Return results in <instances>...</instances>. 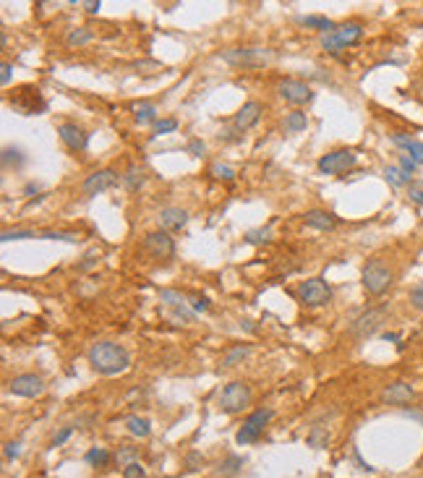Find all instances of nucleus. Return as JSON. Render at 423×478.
Returning a JSON list of instances; mask_svg holds the SVG:
<instances>
[{"mask_svg":"<svg viewBox=\"0 0 423 478\" xmlns=\"http://www.w3.org/2000/svg\"><path fill=\"white\" fill-rule=\"evenodd\" d=\"M141 246H144V251H147L152 259L168 261L175 256V240L170 238V233H165V230H152V233H147L144 240H141Z\"/></svg>","mask_w":423,"mask_h":478,"instance_id":"obj_7","label":"nucleus"},{"mask_svg":"<svg viewBox=\"0 0 423 478\" xmlns=\"http://www.w3.org/2000/svg\"><path fill=\"white\" fill-rule=\"evenodd\" d=\"M159 300L162 303H168V306H186V300H183V296L180 293H175V290H159Z\"/></svg>","mask_w":423,"mask_h":478,"instance_id":"obj_35","label":"nucleus"},{"mask_svg":"<svg viewBox=\"0 0 423 478\" xmlns=\"http://www.w3.org/2000/svg\"><path fill=\"white\" fill-rule=\"evenodd\" d=\"M241 470H243V458L230 455V458H225L215 468V478H233V476H238Z\"/></svg>","mask_w":423,"mask_h":478,"instance_id":"obj_20","label":"nucleus"},{"mask_svg":"<svg viewBox=\"0 0 423 478\" xmlns=\"http://www.w3.org/2000/svg\"><path fill=\"white\" fill-rule=\"evenodd\" d=\"M99 8H102V3H99V0H87V3H84V10H87V13H92V16H94Z\"/></svg>","mask_w":423,"mask_h":478,"instance_id":"obj_49","label":"nucleus"},{"mask_svg":"<svg viewBox=\"0 0 423 478\" xmlns=\"http://www.w3.org/2000/svg\"><path fill=\"white\" fill-rule=\"evenodd\" d=\"M272 238V230L269 228H254L246 233V243H266V240Z\"/></svg>","mask_w":423,"mask_h":478,"instance_id":"obj_32","label":"nucleus"},{"mask_svg":"<svg viewBox=\"0 0 423 478\" xmlns=\"http://www.w3.org/2000/svg\"><path fill=\"white\" fill-rule=\"evenodd\" d=\"M84 460H87L92 468H105L110 460H113V455H110L105 447H92L87 455H84Z\"/></svg>","mask_w":423,"mask_h":478,"instance_id":"obj_26","label":"nucleus"},{"mask_svg":"<svg viewBox=\"0 0 423 478\" xmlns=\"http://www.w3.org/2000/svg\"><path fill=\"white\" fill-rule=\"evenodd\" d=\"M8 389L19 398H40L45 392V382L37 374H19L8 382Z\"/></svg>","mask_w":423,"mask_h":478,"instance_id":"obj_14","label":"nucleus"},{"mask_svg":"<svg viewBox=\"0 0 423 478\" xmlns=\"http://www.w3.org/2000/svg\"><path fill=\"white\" fill-rule=\"evenodd\" d=\"M410 141H413V136H408V133H394L392 136V144L394 147H400V150H405Z\"/></svg>","mask_w":423,"mask_h":478,"instance_id":"obj_47","label":"nucleus"},{"mask_svg":"<svg viewBox=\"0 0 423 478\" xmlns=\"http://www.w3.org/2000/svg\"><path fill=\"white\" fill-rule=\"evenodd\" d=\"M10 71H13L10 63H3V66H0V84H3V87H8L10 84Z\"/></svg>","mask_w":423,"mask_h":478,"instance_id":"obj_46","label":"nucleus"},{"mask_svg":"<svg viewBox=\"0 0 423 478\" xmlns=\"http://www.w3.org/2000/svg\"><path fill=\"white\" fill-rule=\"evenodd\" d=\"M126 428L128 434H134L138 439H147L152 434V423L147 419H141V416H128L126 419Z\"/></svg>","mask_w":423,"mask_h":478,"instance_id":"obj_24","label":"nucleus"},{"mask_svg":"<svg viewBox=\"0 0 423 478\" xmlns=\"http://www.w3.org/2000/svg\"><path fill=\"white\" fill-rule=\"evenodd\" d=\"M251 403V389L243 382H230L220 392V408L225 413H241Z\"/></svg>","mask_w":423,"mask_h":478,"instance_id":"obj_6","label":"nucleus"},{"mask_svg":"<svg viewBox=\"0 0 423 478\" xmlns=\"http://www.w3.org/2000/svg\"><path fill=\"white\" fill-rule=\"evenodd\" d=\"M361 280H364V288L368 296H382L384 290L392 285V272L382 259H374L364 267Z\"/></svg>","mask_w":423,"mask_h":478,"instance_id":"obj_3","label":"nucleus"},{"mask_svg":"<svg viewBox=\"0 0 423 478\" xmlns=\"http://www.w3.org/2000/svg\"><path fill=\"white\" fill-rule=\"evenodd\" d=\"M408 199L413 201V204H418V207H423V180H413L408 186Z\"/></svg>","mask_w":423,"mask_h":478,"instance_id":"obj_37","label":"nucleus"},{"mask_svg":"<svg viewBox=\"0 0 423 478\" xmlns=\"http://www.w3.org/2000/svg\"><path fill=\"white\" fill-rule=\"evenodd\" d=\"M301 24H303V27H308V29L322 31V34L335 31V24L327 19V16H303V19H301Z\"/></svg>","mask_w":423,"mask_h":478,"instance_id":"obj_27","label":"nucleus"},{"mask_svg":"<svg viewBox=\"0 0 423 478\" xmlns=\"http://www.w3.org/2000/svg\"><path fill=\"white\" fill-rule=\"evenodd\" d=\"M118 186V173L110 168H102V170H94L92 175H87V180L81 183V194L92 199V196H97V194H105V191L115 189Z\"/></svg>","mask_w":423,"mask_h":478,"instance_id":"obj_11","label":"nucleus"},{"mask_svg":"<svg viewBox=\"0 0 423 478\" xmlns=\"http://www.w3.org/2000/svg\"><path fill=\"white\" fill-rule=\"evenodd\" d=\"M269 421H272V410H266V408H259V410H254V413H248L246 421H243V426L238 428L236 442L241 447H246V444L256 442V439L264 434V428Z\"/></svg>","mask_w":423,"mask_h":478,"instance_id":"obj_4","label":"nucleus"},{"mask_svg":"<svg viewBox=\"0 0 423 478\" xmlns=\"http://www.w3.org/2000/svg\"><path fill=\"white\" fill-rule=\"evenodd\" d=\"M266 55L261 48H233L225 52V63L238 66V68H256V66H264Z\"/></svg>","mask_w":423,"mask_h":478,"instance_id":"obj_12","label":"nucleus"},{"mask_svg":"<svg viewBox=\"0 0 423 478\" xmlns=\"http://www.w3.org/2000/svg\"><path fill=\"white\" fill-rule=\"evenodd\" d=\"M384 178H387V183L394 186V189H400V186H410V183H413V180H410L413 175H408L400 165H397V168H394V165H387V168H384Z\"/></svg>","mask_w":423,"mask_h":478,"instance_id":"obj_22","label":"nucleus"},{"mask_svg":"<svg viewBox=\"0 0 423 478\" xmlns=\"http://www.w3.org/2000/svg\"><path fill=\"white\" fill-rule=\"evenodd\" d=\"M134 115H136V123L138 126H147V123H157V108L152 105V102H138L134 105Z\"/></svg>","mask_w":423,"mask_h":478,"instance_id":"obj_23","label":"nucleus"},{"mask_svg":"<svg viewBox=\"0 0 423 478\" xmlns=\"http://www.w3.org/2000/svg\"><path fill=\"white\" fill-rule=\"evenodd\" d=\"M327 442H329V434L322 431L319 426H314V431L308 434V444H311L314 449H322V447H327Z\"/></svg>","mask_w":423,"mask_h":478,"instance_id":"obj_33","label":"nucleus"},{"mask_svg":"<svg viewBox=\"0 0 423 478\" xmlns=\"http://www.w3.org/2000/svg\"><path fill=\"white\" fill-rule=\"evenodd\" d=\"M248 353H251L248 345H233V348H227L225 353H222L220 366H222V369H230V366H236V363H241V361L246 358Z\"/></svg>","mask_w":423,"mask_h":478,"instance_id":"obj_21","label":"nucleus"},{"mask_svg":"<svg viewBox=\"0 0 423 478\" xmlns=\"http://www.w3.org/2000/svg\"><path fill=\"white\" fill-rule=\"evenodd\" d=\"M209 309V300L207 298H194L191 300V311L196 314V311H207Z\"/></svg>","mask_w":423,"mask_h":478,"instance_id":"obj_48","label":"nucleus"},{"mask_svg":"<svg viewBox=\"0 0 423 478\" xmlns=\"http://www.w3.org/2000/svg\"><path fill=\"white\" fill-rule=\"evenodd\" d=\"M355 162H358V154L353 150H335L324 154V157H319L316 168L322 170L324 175H340V173H347L350 168H355Z\"/></svg>","mask_w":423,"mask_h":478,"instance_id":"obj_8","label":"nucleus"},{"mask_svg":"<svg viewBox=\"0 0 423 478\" xmlns=\"http://www.w3.org/2000/svg\"><path fill=\"white\" fill-rule=\"evenodd\" d=\"M303 219H306V225L314 230H332L337 225V217L327 210H308L303 215Z\"/></svg>","mask_w":423,"mask_h":478,"instance_id":"obj_19","label":"nucleus"},{"mask_svg":"<svg viewBox=\"0 0 423 478\" xmlns=\"http://www.w3.org/2000/svg\"><path fill=\"white\" fill-rule=\"evenodd\" d=\"M144 180H147V175H144V170L136 168V165H131V168L126 170V175H123V183H126L128 191H138L144 186Z\"/></svg>","mask_w":423,"mask_h":478,"instance_id":"obj_28","label":"nucleus"},{"mask_svg":"<svg viewBox=\"0 0 423 478\" xmlns=\"http://www.w3.org/2000/svg\"><path fill=\"white\" fill-rule=\"evenodd\" d=\"M123 478H147V470H144V465L136 460V463H131V465L123 468Z\"/></svg>","mask_w":423,"mask_h":478,"instance_id":"obj_38","label":"nucleus"},{"mask_svg":"<svg viewBox=\"0 0 423 478\" xmlns=\"http://www.w3.org/2000/svg\"><path fill=\"white\" fill-rule=\"evenodd\" d=\"M387 306H374V309H366L361 317L353 321V327H350V332H353L358 340H366L371 338L376 329L384 324V319H387Z\"/></svg>","mask_w":423,"mask_h":478,"instance_id":"obj_10","label":"nucleus"},{"mask_svg":"<svg viewBox=\"0 0 423 478\" xmlns=\"http://www.w3.org/2000/svg\"><path fill=\"white\" fill-rule=\"evenodd\" d=\"M92 40H94V34L87 27H76V29H71L66 34V45H71V48H81V45H87Z\"/></svg>","mask_w":423,"mask_h":478,"instance_id":"obj_25","label":"nucleus"},{"mask_svg":"<svg viewBox=\"0 0 423 478\" xmlns=\"http://www.w3.org/2000/svg\"><path fill=\"white\" fill-rule=\"evenodd\" d=\"M405 154H408V157L413 159L415 165H423V141H410V144H408V147H405Z\"/></svg>","mask_w":423,"mask_h":478,"instance_id":"obj_36","label":"nucleus"},{"mask_svg":"<svg viewBox=\"0 0 423 478\" xmlns=\"http://www.w3.org/2000/svg\"><path fill=\"white\" fill-rule=\"evenodd\" d=\"M361 37H364V27L361 24H340V27H335V31L322 34V48L329 52H340L345 48L355 45V42H361Z\"/></svg>","mask_w":423,"mask_h":478,"instance_id":"obj_2","label":"nucleus"},{"mask_svg":"<svg viewBox=\"0 0 423 478\" xmlns=\"http://www.w3.org/2000/svg\"><path fill=\"white\" fill-rule=\"evenodd\" d=\"M89 363L92 369L105 374V377H115V374H123V371L131 366V353H128L123 345L118 342H110V340H102V342H94L89 348Z\"/></svg>","mask_w":423,"mask_h":478,"instance_id":"obj_1","label":"nucleus"},{"mask_svg":"<svg viewBox=\"0 0 423 478\" xmlns=\"http://www.w3.org/2000/svg\"><path fill=\"white\" fill-rule=\"evenodd\" d=\"M178 129V120L175 118H165V120H157L155 126H152V136H162V133H173Z\"/></svg>","mask_w":423,"mask_h":478,"instance_id":"obj_34","label":"nucleus"},{"mask_svg":"<svg viewBox=\"0 0 423 478\" xmlns=\"http://www.w3.org/2000/svg\"><path fill=\"white\" fill-rule=\"evenodd\" d=\"M136 458H138L136 447H120L118 452H115V460H118L120 468H126V465H131V463H136Z\"/></svg>","mask_w":423,"mask_h":478,"instance_id":"obj_31","label":"nucleus"},{"mask_svg":"<svg viewBox=\"0 0 423 478\" xmlns=\"http://www.w3.org/2000/svg\"><path fill=\"white\" fill-rule=\"evenodd\" d=\"M10 105L24 115H37V113L48 110V102H45L37 87H19L16 92H10Z\"/></svg>","mask_w":423,"mask_h":478,"instance_id":"obj_5","label":"nucleus"},{"mask_svg":"<svg viewBox=\"0 0 423 478\" xmlns=\"http://www.w3.org/2000/svg\"><path fill=\"white\" fill-rule=\"evenodd\" d=\"M71 434H73V428H71V426L60 428L58 434L52 437V447H60V444H66V442H69V437H71Z\"/></svg>","mask_w":423,"mask_h":478,"instance_id":"obj_44","label":"nucleus"},{"mask_svg":"<svg viewBox=\"0 0 423 478\" xmlns=\"http://www.w3.org/2000/svg\"><path fill=\"white\" fill-rule=\"evenodd\" d=\"M408 298H410V306H413V309L423 311V282H418V285L410 290V296H408Z\"/></svg>","mask_w":423,"mask_h":478,"instance_id":"obj_39","label":"nucleus"},{"mask_svg":"<svg viewBox=\"0 0 423 478\" xmlns=\"http://www.w3.org/2000/svg\"><path fill=\"white\" fill-rule=\"evenodd\" d=\"M3 455H6V460H16L21 455V442L16 439V442H6V447H3Z\"/></svg>","mask_w":423,"mask_h":478,"instance_id":"obj_40","label":"nucleus"},{"mask_svg":"<svg viewBox=\"0 0 423 478\" xmlns=\"http://www.w3.org/2000/svg\"><path fill=\"white\" fill-rule=\"evenodd\" d=\"M157 222L165 233H170V230H180V228H186L188 212L180 210V207H165V210H159Z\"/></svg>","mask_w":423,"mask_h":478,"instance_id":"obj_18","label":"nucleus"},{"mask_svg":"<svg viewBox=\"0 0 423 478\" xmlns=\"http://www.w3.org/2000/svg\"><path fill=\"white\" fill-rule=\"evenodd\" d=\"M42 238H50V240H69V243H76L79 236L76 233H42Z\"/></svg>","mask_w":423,"mask_h":478,"instance_id":"obj_41","label":"nucleus"},{"mask_svg":"<svg viewBox=\"0 0 423 478\" xmlns=\"http://www.w3.org/2000/svg\"><path fill=\"white\" fill-rule=\"evenodd\" d=\"M413 398H415V392L408 382H392V384L382 392L384 405H408Z\"/></svg>","mask_w":423,"mask_h":478,"instance_id":"obj_16","label":"nucleus"},{"mask_svg":"<svg viewBox=\"0 0 423 478\" xmlns=\"http://www.w3.org/2000/svg\"><path fill=\"white\" fill-rule=\"evenodd\" d=\"M19 238H34L31 230H6L3 233V240H19Z\"/></svg>","mask_w":423,"mask_h":478,"instance_id":"obj_42","label":"nucleus"},{"mask_svg":"<svg viewBox=\"0 0 423 478\" xmlns=\"http://www.w3.org/2000/svg\"><path fill=\"white\" fill-rule=\"evenodd\" d=\"M209 173H212L217 180H233L236 178V168H230V165H225V162H215V165L209 168Z\"/></svg>","mask_w":423,"mask_h":478,"instance_id":"obj_30","label":"nucleus"},{"mask_svg":"<svg viewBox=\"0 0 423 478\" xmlns=\"http://www.w3.org/2000/svg\"><path fill=\"white\" fill-rule=\"evenodd\" d=\"M277 92H280V97L285 102H290V105H306V102L314 100L311 87H308L306 81H298V79H282L280 81V87H277Z\"/></svg>","mask_w":423,"mask_h":478,"instance_id":"obj_13","label":"nucleus"},{"mask_svg":"<svg viewBox=\"0 0 423 478\" xmlns=\"http://www.w3.org/2000/svg\"><path fill=\"white\" fill-rule=\"evenodd\" d=\"M308 129V118L306 113H287L285 115V131L287 133H301Z\"/></svg>","mask_w":423,"mask_h":478,"instance_id":"obj_29","label":"nucleus"},{"mask_svg":"<svg viewBox=\"0 0 423 478\" xmlns=\"http://www.w3.org/2000/svg\"><path fill=\"white\" fill-rule=\"evenodd\" d=\"M188 152H191L194 157H201V154L207 152V144H204L201 139H191L188 141Z\"/></svg>","mask_w":423,"mask_h":478,"instance_id":"obj_43","label":"nucleus"},{"mask_svg":"<svg viewBox=\"0 0 423 478\" xmlns=\"http://www.w3.org/2000/svg\"><path fill=\"white\" fill-rule=\"evenodd\" d=\"M58 136L71 152H84L89 144V133L81 126H76V123H60Z\"/></svg>","mask_w":423,"mask_h":478,"instance_id":"obj_15","label":"nucleus"},{"mask_svg":"<svg viewBox=\"0 0 423 478\" xmlns=\"http://www.w3.org/2000/svg\"><path fill=\"white\" fill-rule=\"evenodd\" d=\"M298 298H301V303H306V306H324V303L332 300V290H329V285H327L322 277H311V280H303V282H301Z\"/></svg>","mask_w":423,"mask_h":478,"instance_id":"obj_9","label":"nucleus"},{"mask_svg":"<svg viewBox=\"0 0 423 478\" xmlns=\"http://www.w3.org/2000/svg\"><path fill=\"white\" fill-rule=\"evenodd\" d=\"M400 168H403L405 173H408V175H413L418 165H415V162H413L410 157H408V154H400Z\"/></svg>","mask_w":423,"mask_h":478,"instance_id":"obj_45","label":"nucleus"},{"mask_svg":"<svg viewBox=\"0 0 423 478\" xmlns=\"http://www.w3.org/2000/svg\"><path fill=\"white\" fill-rule=\"evenodd\" d=\"M259 118H261V102H256V100L243 102V108L233 115V126H236L238 131H248L251 126L259 123Z\"/></svg>","mask_w":423,"mask_h":478,"instance_id":"obj_17","label":"nucleus"}]
</instances>
